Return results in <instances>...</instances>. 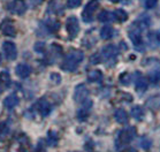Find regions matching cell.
<instances>
[{"mask_svg":"<svg viewBox=\"0 0 160 152\" xmlns=\"http://www.w3.org/2000/svg\"><path fill=\"white\" fill-rule=\"evenodd\" d=\"M84 59V53L80 50L70 51L68 54L66 55L65 60L61 63V69L66 72H75L78 66Z\"/></svg>","mask_w":160,"mask_h":152,"instance_id":"obj_1","label":"cell"},{"mask_svg":"<svg viewBox=\"0 0 160 152\" xmlns=\"http://www.w3.org/2000/svg\"><path fill=\"white\" fill-rule=\"evenodd\" d=\"M128 35H129V38H130V40L134 44L135 48L143 52L144 51V43H143L142 38V31L137 29L136 27H134V25H131L130 30L128 31Z\"/></svg>","mask_w":160,"mask_h":152,"instance_id":"obj_2","label":"cell"},{"mask_svg":"<svg viewBox=\"0 0 160 152\" xmlns=\"http://www.w3.org/2000/svg\"><path fill=\"white\" fill-rule=\"evenodd\" d=\"M136 136V130H135L134 127H129V128H126L123 130H121L119 133V136H118L117 139V146H122V145H126L128 143H130L132 139Z\"/></svg>","mask_w":160,"mask_h":152,"instance_id":"obj_3","label":"cell"},{"mask_svg":"<svg viewBox=\"0 0 160 152\" xmlns=\"http://www.w3.org/2000/svg\"><path fill=\"white\" fill-rule=\"evenodd\" d=\"M99 7V1L98 0H91L89 1L85 7H84L83 12H82V18L84 22H91L93 20V14Z\"/></svg>","mask_w":160,"mask_h":152,"instance_id":"obj_4","label":"cell"},{"mask_svg":"<svg viewBox=\"0 0 160 152\" xmlns=\"http://www.w3.org/2000/svg\"><path fill=\"white\" fill-rule=\"evenodd\" d=\"M118 53H119V50H118L115 45H107L102 48V55L104 57L106 61L108 62V66H113L117 61V57Z\"/></svg>","mask_w":160,"mask_h":152,"instance_id":"obj_5","label":"cell"},{"mask_svg":"<svg viewBox=\"0 0 160 152\" xmlns=\"http://www.w3.org/2000/svg\"><path fill=\"white\" fill-rule=\"evenodd\" d=\"M66 29H67V33H68V36H69L70 39H73L77 36V33L80 31V24H78L76 16H69L67 18Z\"/></svg>","mask_w":160,"mask_h":152,"instance_id":"obj_6","label":"cell"},{"mask_svg":"<svg viewBox=\"0 0 160 152\" xmlns=\"http://www.w3.org/2000/svg\"><path fill=\"white\" fill-rule=\"evenodd\" d=\"M8 9L15 15L24 14L27 11V4L24 0H13L8 5Z\"/></svg>","mask_w":160,"mask_h":152,"instance_id":"obj_7","label":"cell"},{"mask_svg":"<svg viewBox=\"0 0 160 152\" xmlns=\"http://www.w3.org/2000/svg\"><path fill=\"white\" fill-rule=\"evenodd\" d=\"M88 96H89V90L85 84H78L76 88H75V91H74V100L76 103H83L84 100L88 99Z\"/></svg>","mask_w":160,"mask_h":152,"instance_id":"obj_8","label":"cell"},{"mask_svg":"<svg viewBox=\"0 0 160 152\" xmlns=\"http://www.w3.org/2000/svg\"><path fill=\"white\" fill-rule=\"evenodd\" d=\"M2 50H4V53L8 60L13 61L18 57V50H16V46L13 42H5L2 45Z\"/></svg>","mask_w":160,"mask_h":152,"instance_id":"obj_9","label":"cell"},{"mask_svg":"<svg viewBox=\"0 0 160 152\" xmlns=\"http://www.w3.org/2000/svg\"><path fill=\"white\" fill-rule=\"evenodd\" d=\"M37 109H38V112L40 113V115L42 116H48L52 111V105L50 104V101L46 99V98H40L39 100L37 101Z\"/></svg>","mask_w":160,"mask_h":152,"instance_id":"obj_10","label":"cell"},{"mask_svg":"<svg viewBox=\"0 0 160 152\" xmlns=\"http://www.w3.org/2000/svg\"><path fill=\"white\" fill-rule=\"evenodd\" d=\"M0 30H1V33H4L5 36L14 37L15 35H16V29H15L14 24H13V22L9 21L8 18H5L4 21L1 22Z\"/></svg>","mask_w":160,"mask_h":152,"instance_id":"obj_11","label":"cell"},{"mask_svg":"<svg viewBox=\"0 0 160 152\" xmlns=\"http://www.w3.org/2000/svg\"><path fill=\"white\" fill-rule=\"evenodd\" d=\"M92 105H93V103H92L91 100H88L87 99V100L83 101L82 107L77 111V118H78V120L84 121V120L88 119V116H89V114H90V109H91V107H92Z\"/></svg>","mask_w":160,"mask_h":152,"instance_id":"obj_12","label":"cell"},{"mask_svg":"<svg viewBox=\"0 0 160 152\" xmlns=\"http://www.w3.org/2000/svg\"><path fill=\"white\" fill-rule=\"evenodd\" d=\"M150 16L149 15H146V14H143V15H141L137 20H136V22H135L134 24V27H136L137 29H139L141 31H144L145 29H148L150 27Z\"/></svg>","mask_w":160,"mask_h":152,"instance_id":"obj_13","label":"cell"},{"mask_svg":"<svg viewBox=\"0 0 160 152\" xmlns=\"http://www.w3.org/2000/svg\"><path fill=\"white\" fill-rule=\"evenodd\" d=\"M136 75H137L136 82H135V84H136V91L142 94V92L146 91V89H148V80L144 76H142L141 73H136Z\"/></svg>","mask_w":160,"mask_h":152,"instance_id":"obj_14","label":"cell"},{"mask_svg":"<svg viewBox=\"0 0 160 152\" xmlns=\"http://www.w3.org/2000/svg\"><path fill=\"white\" fill-rule=\"evenodd\" d=\"M15 73H16V75H18V77L27 79V77L31 74V67H30L29 65H26V63H20V65L16 66Z\"/></svg>","mask_w":160,"mask_h":152,"instance_id":"obj_15","label":"cell"},{"mask_svg":"<svg viewBox=\"0 0 160 152\" xmlns=\"http://www.w3.org/2000/svg\"><path fill=\"white\" fill-rule=\"evenodd\" d=\"M18 103H20V99H18V94H9V96H7V97L5 98L4 105H5L6 109H13L14 107H16V106L18 105Z\"/></svg>","mask_w":160,"mask_h":152,"instance_id":"obj_16","label":"cell"},{"mask_svg":"<svg viewBox=\"0 0 160 152\" xmlns=\"http://www.w3.org/2000/svg\"><path fill=\"white\" fill-rule=\"evenodd\" d=\"M114 118L118 123L120 124H127L128 123V113L123 109H119L114 113Z\"/></svg>","mask_w":160,"mask_h":152,"instance_id":"obj_17","label":"cell"},{"mask_svg":"<svg viewBox=\"0 0 160 152\" xmlns=\"http://www.w3.org/2000/svg\"><path fill=\"white\" fill-rule=\"evenodd\" d=\"M102 80V73L98 69H95V70H91L88 74V81L91 82V83H96V82H100Z\"/></svg>","mask_w":160,"mask_h":152,"instance_id":"obj_18","label":"cell"},{"mask_svg":"<svg viewBox=\"0 0 160 152\" xmlns=\"http://www.w3.org/2000/svg\"><path fill=\"white\" fill-rule=\"evenodd\" d=\"M44 25H45L46 30L50 31V33H55V31H58L59 28H60V23H59L58 21H55V20H51V18L46 20L45 23H44Z\"/></svg>","mask_w":160,"mask_h":152,"instance_id":"obj_19","label":"cell"},{"mask_svg":"<svg viewBox=\"0 0 160 152\" xmlns=\"http://www.w3.org/2000/svg\"><path fill=\"white\" fill-rule=\"evenodd\" d=\"M131 116L134 118L136 121H142L144 118V109H142V106H134L131 109Z\"/></svg>","mask_w":160,"mask_h":152,"instance_id":"obj_20","label":"cell"},{"mask_svg":"<svg viewBox=\"0 0 160 152\" xmlns=\"http://www.w3.org/2000/svg\"><path fill=\"white\" fill-rule=\"evenodd\" d=\"M11 75L9 73L4 70V72L0 73V84L2 85L4 88H8L11 85Z\"/></svg>","mask_w":160,"mask_h":152,"instance_id":"obj_21","label":"cell"},{"mask_svg":"<svg viewBox=\"0 0 160 152\" xmlns=\"http://www.w3.org/2000/svg\"><path fill=\"white\" fill-rule=\"evenodd\" d=\"M113 16H114V20H117L118 22H126L128 18L127 12L123 11V9H117V11L113 13Z\"/></svg>","mask_w":160,"mask_h":152,"instance_id":"obj_22","label":"cell"},{"mask_svg":"<svg viewBox=\"0 0 160 152\" xmlns=\"http://www.w3.org/2000/svg\"><path fill=\"white\" fill-rule=\"evenodd\" d=\"M113 35H114V30H113L112 27L106 25V27L102 28V30H100V37H102V39H111Z\"/></svg>","mask_w":160,"mask_h":152,"instance_id":"obj_23","label":"cell"},{"mask_svg":"<svg viewBox=\"0 0 160 152\" xmlns=\"http://www.w3.org/2000/svg\"><path fill=\"white\" fill-rule=\"evenodd\" d=\"M58 141H59V137H58V134L53 130H50L48 131V144L50 146H55V145L58 144Z\"/></svg>","mask_w":160,"mask_h":152,"instance_id":"obj_24","label":"cell"},{"mask_svg":"<svg viewBox=\"0 0 160 152\" xmlns=\"http://www.w3.org/2000/svg\"><path fill=\"white\" fill-rule=\"evenodd\" d=\"M113 18H114L113 13H111V12H108V11H102V12H100L98 15V20L100 22H109V21H112Z\"/></svg>","mask_w":160,"mask_h":152,"instance_id":"obj_25","label":"cell"},{"mask_svg":"<svg viewBox=\"0 0 160 152\" xmlns=\"http://www.w3.org/2000/svg\"><path fill=\"white\" fill-rule=\"evenodd\" d=\"M149 79L152 83H158L160 82V69H156L149 74Z\"/></svg>","mask_w":160,"mask_h":152,"instance_id":"obj_26","label":"cell"},{"mask_svg":"<svg viewBox=\"0 0 160 152\" xmlns=\"http://www.w3.org/2000/svg\"><path fill=\"white\" fill-rule=\"evenodd\" d=\"M130 79L131 76L129 73H123V74H121L119 76V81H120V83H122L123 85H128V84L130 83Z\"/></svg>","mask_w":160,"mask_h":152,"instance_id":"obj_27","label":"cell"},{"mask_svg":"<svg viewBox=\"0 0 160 152\" xmlns=\"http://www.w3.org/2000/svg\"><path fill=\"white\" fill-rule=\"evenodd\" d=\"M151 145H152V141H151L150 138H148L146 136L142 137V139H141V146H142L144 150H149V149L151 148Z\"/></svg>","mask_w":160,"mask_h":152,"instance_id":"obj_28","label":"cell"},{"mask_svg":"<svg viewBox=\"0 0 160 152\" xmlns=\"http://www.w3.org/2000/svg\"><path fill=\"white\" fill-rule=\"evenodd\" d=\"M157 4H158V0H145L144 1V6L146 9H152L156 7Z\"/></svg>","mask_w":160,"mask_h":152,"instance_id":"obj_29","label":"cell"},{"mask_svg":"<svg viewBox=\"0 0 160 152\" xmlns=\"http://www.w3.org/2000/svg\"><path fill=\"white\" fill-rule=\"evenodd\" d=\"M90 62H91V63H93V65L102 62V53H96V54L91 55Z\"/></svg>","mask_w":160,"mask_h":152,"instance_id":"obj_30","label":"cell"},{"mask_svg":"<svg viewBox=\"0 0 160 152\" xmlns=\"http://www.w3.org/2000/svg\"><path fill=\"white\" fill-rule=\"evenodd\" d=\"M82 0H67V6L69 8H77L81 5Z\"/></svg>","mask_w":160,"mask_h":152,"instance_id":"obj_31","label":"cell"},{"mask_svg":"<svg viewBox=\"0 0 160 152\" xmlns=\"http://www.w3.org/2000/svg\"><path fill=\"white\" fill-rule=\"evenodd\" d=\"M45 44L44 43H36L35 44V51L38 53H44L45 52Z\"/></svg>","mask_w":160,"mask_h":152,"instance_id":"obj_32","label":"cell"},{"mask_svg":"<svg viewBox=\"0 0 160 152\" xmlns=\"http://www.w3.org/2000/svg\"><path fill=\"white\" fill-rule=\"evenodd\" d=\"M51 80H52V82H54L55 84H59L60 83V81H61V76L59 75L58 73H52Z\"/></svg>","mask_w":160,"mask_h":152,"instance_id":"obj_33","label":"cell"},{"mask_svg":"<svg viewBox=\"0 0 160 152\" xmlns=\"http://www.w3.org/2000/svg\"><path fill=\"white\" fill-rule=\"evenodd\" d=\"M7 133V127L5 123H0V138H2Z\"/></svg>","mask_w":160,"mask_h":152,"instance_id":"obj_34","label":"cell"},{"mask_svg":"<svg viewBox=\"0 0 160 152\" xmlns=\"http://www.w3.org/2000/svg\"><path fill=\"white\" fill-rule=\"evenodd\" d=\"M44 0H30V5H31V7H37V6H39V5H42V3H43Z\"/></svg>","mask_w":160,"mask_h":152,"instance_id":"obj_35","label":"cell"},{"mask_svg":"<svg viewBox=\"0 0 160 152\" xmlns=\"http://www.w3.org/2000/svg\"><path fill=\"white\" fill-rule=\"evenodd\" d=\"M154 38H156V42L158 44H160V31H158V33L154 35Z\"/></svg>","mask_w":160,"mask_h":152,"instance_id":"obj_36","label":"cell"},{"mask_svg":"<svg viewBox=\"0 0 160 152\" xmlns=\"http://www.w3.org/2000/svg\"><path fill=\"white\" fill-rule=\"evenodd\" d=\"M109 1H111V3H113V4H117V3H119L120 0H109Z\"/></svg>","mask_w":160,"mask_h":152,"instance_id":"obj_37","label":"cell"},{"mask_svg":"<svg viewBox=\"0 0 160 152\" xmlns=\"http://www.w3.org/2000/svg\"><path fill=\"white\" fill-rule=\"evenodd\" d=\"M0 63H1V55H0Z\"/></svg>","mask_w":160,"mask_h":152,"instance_id":"obj_38","label":"cell"},{"mask_svg":"<svg viewBox=\"0 0 160 152\" xmlns=\"http://www.w3.org/2000/svg\"><path fill=\"white\" fill-rule=\"evenodd\" d=\"M1 91H2V90H1V89H0V94H1Z\"/></svg>","mask_w":160,"mask_h":152,"instance_id":"obj_39","label":"cell"},{"mask_svg":"<svg viewBox=\"0 0 160 152\" xmlns=\"http://www.w3.org/2000/svg\"><path fill=\"white\" fill-rule=\"evenodd\" d=\"M75 152H77V151H75Z\"/></svg>","mask_w":160,"mask_h":152,"instance_id":"obj_40","label":"cell"}]
</instances>
